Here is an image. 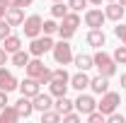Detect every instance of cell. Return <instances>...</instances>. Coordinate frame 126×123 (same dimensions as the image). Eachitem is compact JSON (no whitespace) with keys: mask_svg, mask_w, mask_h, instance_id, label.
I'll return each instance as SVG.
<instances>
[{"mask_svg":"<svg viewBox=\"0 0 126 123\" xmlns=\"http://www.w3.org/2000/svg\"><path fill=\"white\" fill-rule=\"evenodd\" d=\"M92 61H94V68H97V73H99V75L114 77V73H116V63H114V58H111L109 53L97 51V53L92 56Z\"/></svg>","mask_w":126,"mask_h":123,"instance_id":"6da1fadb","label":"cell"},{"mask_svg":"<svg viewBox=\"0 0 126 123\" xmlns=\"http://www.w3.org/2000/svg\"><path fill=\"white\" fill-rule=\"evenodd\" d=\"M51 53H53V61L58 63V65H68V63H73V46L65 41V39H61L58 44H53V48H51Z\"/></svg>","mask_w":126,"mask_h":123,"instance_id":"7a4b0ae2","label":"cell"},{"mask_svg":"<svg viewBox=\"0 0 126 123\" xmlns=\"http://www.w3.org/2000/svg\"><path fill=\"white\" fill-rule=\"evenodd\" d=\"M51 48H53V39H51L48 34H44V36L39 34V36H34V39H32L29 53L34 56V58H41V56H44V53H48Z\"/></svg>","mask_w":126,"mask_h":123,"instance_id":"3957f363","label":"cell"},{"mask_svg":"<svg viewBox=\"0 0 126 123\" xmlns=\"http://www.w3.org/2000/svg\"><path fill=\"white\" fill-rule=\"evenodd\" d=\"M119 104H121V97H119L116 92H104V94H102V101L97 104V109H99L104 116H109L111 111L119 109Z\"/></svg>","mask_w":126,"mask_h":123,"instance_id":"277c9868","label":"cell"},{"mask_svg":"<svg viewBox=\"0 0 126 123\" xmlns=\"http://www.w3.org/2000/svg\"><path fill=\"white\" fill-rule=\"evenodd\" d=\"M41 24H44V19H41L39 15H29V17H24V22H22L24 36H27V39L39 36V34H41Z\"/></svg>","mask_w":126,"mask_h":123,"instance_id":"5b68a950","label":"cell"},{"mask_svg":"<svg viewBox=\"0 0 126 123\" xmlns=\"http://www.w3.org/2000/svg\"><path fill=\"white\" fill-rule=\"evenodd\" d=\"M17 89H19L22 97H36V94L41 92V82H39L36 77H29V75H27L22 82H19V87H17Z\"/></svg>","mask_w":126,"mask_h":123,"instance_id":"8992f818","label":"cell"},{"mask_svg":"<svg viewBox=\"0 0 126 123\" xmlns=\"http://www.w3.org/2000/svg\"><path fill=\"white\" fill-rule=\"evenodd\" d=\"M104 22H107V17H104L102 10H97V7H92V10L85 12V24H87L90 29H102Z\"/></svg>","mask_w":126,"mask_h":123,"instance_id":"52a82bcc","label":"cell"},{"mask_svg":"<svg viewBox=\"0 0 126 123\" xmlns=\"http://www.w3.org/2000/svg\"><path fill=\"white\" fill-rule=\"evenodd\" d=\"M75 109H78L82 116H87V113H92L94 109H97V101H94V97H90V94H82V92H80V97L75 99Z\"/></svg>","mask_w":126,"mask_h":123,"instance_id":"ba28073f","label":"cell"},{"mask_svg":"<svg viewBox=\"0 0 126 123\" xmlns=\"http://www.w3.org/2000/svg\"><path fill=\"white\" fill-rule=\"evenodd\" d=\"M17 87H19V82H17V77L12 75L10 70H5V65H2V68H0V89L10 94L12 89H17Z\"/></svg>","mask_w":126,"mask_h":123,"instance_id":"9c48e42d","label":"cell"},{"mask_svg":"<svg viewBox=\"0 0 126 123\" xmlns=\"http://www.w3.org/2000/svg\"><path fill=\"white\" fill-rule=\"evenodd\" d=\"M126 15V7L121 5V2H107V7H104V17L107 19H111V22H121V17Z\"/></svg>","mask_w":126,"mask_h":123,"instance_id":"30bf717a","label":"cell"},{"mask_svg":"<svg viewBox=\"0 0 126 123\" xmlns=\"http://www.w3.org/2000/svg\"><path fill=\"white\" fill-rule=\"evenodd\" d=\"M70 87L78 89V92L87 89V87H90V75H87V70H78L75 75H70Z\"/></svg>","mask_w":126,"mask_h":123,"instance_id":"8fae6325","label":"cell"},{"mask_svg":"<svg viewBox=\"0 0 126 123\" xmlns=\"http://www.w3.org/2000/svg\"><path fill=\"white\" fill-rule=\"evenodd\" d=\"M32 104H34V111H46V109H53V97L51 94H36V97H32Z\"/></svg>","mask_w":126,"mask_h":123,"instance_id":"7c38bea8","label":"cell"},{"mask_svg":"<svg viewBox=\"0 0 126 123\" xmlns=\"http://www.w3.org/2000/svg\"><path fill=\"white\" fill-rule=\"evenodd\" d=\"M90 89H92L94 94H104V92H109V77H107V75L90 77Z\"/></svg>","mask_w":126,"mask_h":123,"instance_id":"4fadbf2b","label":"cell"},{"mask_svg":"<svg viewBox=\"0 0 126 123\" xmlns=\"http://www.w3.org/2000/svg\"><path fill=\"white\" fill-rule=\"evenodd\" d=\"M5 19H7L12 27H22V22H24V7H7Z\"/></svg>","mask_w":126,"mask_h":123,"instance_id":"5bb4252c","label":"cell"},{"mask_svg":"<svg viewBox=\"0 0 126 123\" xmlns=\"http://www.w3.org/2000/svg\"><path fill=\"white\" fill-rule=\"evenodd\" d=\"M24 70H27V75H29V77H39L44 70H46V65H44V61H41V58H34V56H32L29 63L24 65Z\"/></svg>","mask_w":126,"mask_h":123,"instance_id":"9a60e30c","label":"cell"},{"mask_svg":"<svg viewBox=\"0 0 126 123\" xmlns=\"http://www.w3.org/2000/svg\"><path fill=\"white\" fill-rule=\"evenodd\" d=\"M17 113H19V118H29L32 113H34V104H32V97H22L19 101L15 104Z\"/></svg>","mask_w":126,"mask_h":123,"instance_id":"2e32d148","label":"cell"},{"mask_svg":"<svg viewBox=\"0 0 126 123\" xmlns=\"http://www.w3.org/2000/svg\"><path fill=\"white\" fill-rule=\"evenodd\" d=\"M68 87H70L68 82L53 77V80L48 82V94H51V97H65V94H68Z\"/></svg>","mask_w":126,"mask_h":123,"instance_id":"e0dca14e","label":"cell"},{"mask_svg":"<svg viewBox=\"0 0 126 123\" xmlns=\"http://www.w3.org/2000/svg\"><path fill=\"white\" fill-rule=\"evenodd\" d=\"M104 41H107V36H104L102 29H90V31H87V44H90L92 48H102Z\"/></svg>","mask_w":126,"mask_h":123,"instance_id":"ac0fdd59","label":"cell"},{"mask_svg":"<svg viewBox=\"0 0 126 123\" xmlns=\"http://www.w3.org/2000/svg\"><path fill=\"white\" fill-rule=\"evenodd\" d=\"M53 109L58 111V113H68V111H73L75 109V101H70L68 97H56V101H53Z\"/></svg>","mask_w":126,"mask_h":123,"instance_id":"d6986e66","label":"cell"},{"mask_svg":"<svg viewBox=\"0 0 126 123\" xmlns=\"http://www.w3.org/2000/svg\"><path fill=\"white\" fill-rule=\"evenodd\" d=\"M2 48H5L7 53H15V51L22 48V39L15 36V34H10V36H5V39H2Z\"/></svg>","mask_w":126,"mask_h":123,"instance_id":"ffe728a7","label":"cell"},{"mask_svg":"<svg viewBox=\"0 0 126 123\" xmlns=\"http://www.w3.org/2000/svg\"><path fill=\"white\" fill-rule=\"evenodd\" d=\"M29 58H32V53L29 51H15V53H10V61H12V65H17V68H24L27 63H29Z\"/></svg>","mask_w":126,"mask_h":123,"instance_id":"44dd1931","label":"cell"},{"mask_svg":"<svg viewBox=\"0 0 126 123\" xmlns=\"http://www.w3.org/2000/svg\"><path fill=\"white\" fill-rule=\"evenodd\" d=\"M15 121H19V113L15 106L7 104L5 109H0V123H15Z\"/></svg>","mask_w":126,"mask_h":123,"instance_id":"7402d4cb","label":"cell"},{"mask_svg":"<svg viewBox=\"0 0 126 123\" xmlns=\"http://www.w3.org/2000/svg\"><path fill=\"white\" fill-rule=\"evenodd\" d=\"M73 63H75V68H78V70H90V68H94L92 56H87V53H80V56H75V58H73Z\"/></svg>","mask_w":126,"mask_h":123,"instance_id":"603a6c76","label":"cell"},{"mask_svg":"<svg viewBox=\"0 0 126 123\" xmlns=\"http://www.w3.org/2000/svg\"><path fill=\"white\" fill-rule=\"evenodd\" d=\"M61 24L70 27V29H78V27H80V15L75 12V10H68V12H65V17L61 19Z\"/></svg>","mask_w":126,"mask_h":123,"instance_id":"cb8c5ba5","label":"cell"},{"mask_svg":"<svg viewBox=\"0 0 126 123\" xmlns=\"http://www.w3.org/2000/svg\"><path fill=\"white\" fill-rule=\"evenodd\" d=\"M68 10H70V7L63 5V0H61V2H53V7H51V17H53V19H63Z\"/></svg>","mask_w":126,"mask_h":123,"instance_id":"d4e9b609","label":"cell"},{"mask_svg":"<svg viewBox=\"0 0 126 123\" xmlns=\"http://www.w3.org/2000/svg\"><path fill=\"white\" fill-rule=\"evenodd\" d=\"M56 121H63V116L58 111H51V109L41 111V123H56Z\"/></svg>","mask_w":126,"mask_h":123,"instance_id":"484cf974","label":"cell"},{"mask_svg":"<svg viewBox=\"0 0 126 123\" xmlns=\"http://www.w3.org/2000/svg\"><path fill=\"white\" fill-rule=\"evenodd\" d=\"M111 58H114V63H116V65H126V44L116 46V51L111 53Z\"/></svg>","mask_w":126,"mask_h":123,"instance_id":"4316f807","label":"cell"},{"mask_svg":"<svg viewBox=\"0 0 126 123\" xmlns=\"http://www.w3.org/2000/svg\"><path fill=\"white\" fill-rule=\"evenodd\" d=\"M41 31L51 36V34H56V31H58V24H56L53 19H44V24H41Z\"/></svg>","mask_w":126,"mask_h":123,"instance_id":"83f0119b","label":"cell"},{"mask_svg":"<svg viewBox=\"0 0 126 123\" xmlns=\"http://www.w3.org/2000/svg\"><path fill=\"white\" fill-rule=\"evenodd\" d=\"M61 39H65V41H70L73 39V34H75V29H70V27H65V24H58V31H56Z\"/></svg>","mask_w":126,"mask_h":123,"instance_id":"f1b7e54d","label":"cell"},{"mask_svg":"<svg viewBox=\"0 0 126 123\" xmlns=\"http://www.w3.org/2000/svg\"><path fill=\"white\" fill-rule=\"evenodd\" d=\"M12 34V24L7 22V19H0V41L5 39V36H10Z\"/></svg>","mask_w":126,"mask_h":123,"instance_id":"f546056e","label":"cell"},{"mask_svg":"<svg viewBox=\"0 0 126 123\" xmlns=\"http://www.w3.org/2000/svg\"><path fill=\"white\" fill-rule=\"evenodd\" d=\"M85 118H87V121H90V123H102V121H104V118H107V116H104V113H102L99 109H94L92 113H87Z\"/></svg>","mask_w":126,"mask_h":123,"instance_id":"4dcf8cb0","label":"cell"},{"mask_svg":"<svg viewBox=\"0 0 126 123\" xmlns=\"http://www.w3.org/2000/svg\"><path fill=\"white\" fill-rule=\"evenodd\" d=\"M63 121L78 123V121H82V113H80V111H68V113H63Z\"/></svg>","mask_w":126,"mask_h":123,"instance_id":"1f68e13d","label":"cell"},{"mask_svg":"<svg viewBox=\"0 0 126 123\" xmlns=\"http://www.w3.org/2000/svg\"><path fill=\"white\" fill-rule=\"evenodd\" d=\"M87 5H90L87 0H68V7H70V10H75V12H80V10H82V7H87Z\"/></svg>","mask_w":126,"mask_h":123,"instance_id":"d6a6232c","label":"cell"},{"mask_svg":"<svg viewBox=\"0 0 126 123\" xmlns=\"http://www.w3.org/2000/svg\"><path fill=\"white\" fill-rule=\"evenodd\" d=\"M53 77H56V80H63V82H68V85H70V75H68V70H65V68L53 70Z\"/></svg>","mask_w":126,"mask_h":123,"instance_id":"836d02e7","label":"cell"},{"mask_svg":"<svg viewBox=\"0 0 126 123\" xmlns=\"http://www.w3.org/2000/svg\"><path fill=\"white\" fill-rule=\"evenodd\" d=\"M114 34H116V39H119L121 44H126V24H116V27H114Z\"/></svg>","mask_w":126,"mask_h":123,"instance_id":"e575fe53","label":"cell"},{"mask_svg":"<svg viewBox=\"0 0 126 123\" xmlns=\"http://www.w3.org/2000/svg\"><path fill=\"white\" fill-rule=\"evenodd\" d=\"M36 80H39V82H41V85H48V82H51V80H53V70H44V73H41V75L36 77Z\"/></svg>","mask_w":126,"mask_h":123,"instance_id":"d590c367","label":"cell"},{"mask_svg":"<svg viewBox=\"0 0 126 123\" xmlns=\"http://www.w3.org/2000/svg\"><path fill=\"white\" fill-rule=\"evenodd\" d=\"M107 121H109V123H124L126 118L121 116V113H116V111H111L109 116H107Z\"/></svg>","mask_w":126,"mask_h":123,"instance_id":"8d00e7d4","label":"cell"},{"mask_svg":"<svg viewBox=\"0 0 126 123\" xmlns=\"http://www.w3.org/2000/svg\"><path fill=\"white\" fill-rule=\"evenodd\" d=\"M7 58H10V53H7V51H5V48L0 46V68H2V65H5V63H7Z\"/></svg>","mask_w":126,"mask_h":123,"instance_id":"74e56055","label":"cell"},{"mask_svg":"<svg viewBox=\"0 0 126 123\" xmlns=\"http://www.w3.org/2000/svg\"><path fill=\"white\" fill-rule=\"evenodd\" d=\"M7 104H10V101H7V92H2V89H0V109H5Z\"/></svg>","mask_w":126,"mask_h":123,"instance_id":"f35d334b","label":"cell"},{"mask_svg":"<svg viewBox=\"0 0 126 123\" xmlns=\"http://www.w3.org/2000/svg\"><path fill=\"white\" fill-rule=\"evenodd\" d=\"M5 12H7V2L0 0V19H5Z\"/></svg>","mask_w":126,"mask_h":123,"instance_id":"ab89813d","label":"cell"},{"mask_svg":"<svg viewBox=\"0 0 126 123\" xmlns=\"http://www.w3.org/2000/svg\"><path fill=\"white\" fill-rule=\"evenodd\" d=\"M34 0H17V7H29Z\"/></svg>","mask_w":126,"mask_h":123,"instance_id":"60d3db41","label":"cell"},{"mask_svg":"<svg viewBox=\"0 0 126 123\" xmlns=\"http://www.w3.org/2000/svg\"><path fill=\"white\" fill-rule=\"evenodd\" d=\"M121 89H126V73H121Z\"/></svg>","mask_w":126,"mask_h":123,"instance_id":"b9f144b4","label":"cell"},{"mask_svg":"<svg viewBox=\"0 0 126 123\" xmlns=\"http://www.w3.org/2000/svg\"><path fill=\"white\" fill-rule=\"evenodd\" d=\"M7 2V7H17V0H5Z\"/></svg>","mask_w":126,"mask_h":123,"instance_id":"7bdbcfd3","label":"cell"},{"mask_svg":"<svg viewBox=\"0 0 126 123\" xmlns=\"http://www.w3.org/2000/svg\"><path fill=\"white\" fill-rule=\"evenodd\" d=\"M90 5H102V0H87Z\"/></svg>","mask_w":126,"mask_h":123,"instance_id":"ee69618b","label":"cell"},{"mask_svg":"<svg viewBox=\"0 0 126 123\" xmlns=\"http://www.w3.org/2000/svg\"><path fill=\"white\" fill-rule=\"evenodd\" d=\"M116 2H121V5H124V7H126V0H116Z\"/></svg>","mask_w":126,"mask_h":123,"instance_id":"f6af8a7d","label":"cell"},{"mask_svg":"<svg viewBox=\"0 0 126 123\" xmlns=\"http://www.w3.org/2000/svg\"><path fill=\"white\" fill-rule=\"evenodd\" d=\"M53 2H61V0H53Z\"/></svg>","mask_w":126,"mask_h":123,"instance_id":"bcb514c9","label":"cell"},{"mask_svg":"<svg viewBox=\"0 0 126 123\" xmlns=\"http://www.w3.org/2000/svg\"><path fill=\"white\" fill-rule=\"evenodd\" d=\"M107 2H114V0H107Z\"/></svg>","mask_w":126,"mask_h":123,"instance_id":"7dc6e473","label":"cell"}]
</instances>
